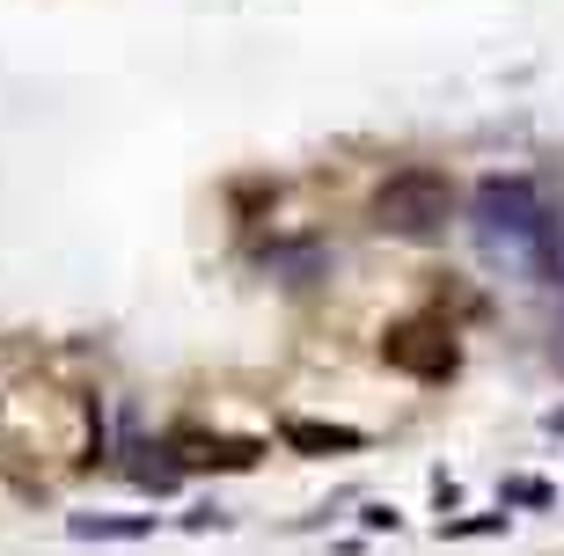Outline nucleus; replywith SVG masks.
Listing matches in <instances>:
<instances>
[{
	"mask_svg": "<svg viewBox=\"0 0 564 556\" xmlns=\"http://www.w3.org/2000/svg\"><path fill=\"white\" fill-rule=\"evenodd\" d=\"M469 235H477L484 264H499L506 279H528V286H550L557 279V220H550L543 190L528 176H491L469 198Z\"/></svg>",
	"mask_w": 564,
	"mask_h": 556,
	"instance_id": "f257e3e1",
	"label": "nucleus"
},
{
	"mask_svg": "<svg viewBox=\"0 0 564 556\" xmlns=\"http://www.w3.org/2000/svg\"><path fill=\"white\" fill-rule=\"evenodd\" d=\"M381 359L397 373H411V381H447L462 367V345L440 315H411V323H389L381 330Z\"/></svg>",
	"mask_w": 564,
	"mask_h": 556,
	"instance_id": "7ed1b4c3",
	"label": "nucleus"
},
{
	"mask_svg": "<svg viewBox=\"0 0 564 556\" xmlns=\"http://www.w3.org/2000/svg\"><path fill=\"white\" fill-rule=\"evenodd\" d=\"M447 220H455V184L440 168H397L375 190V227L397 242H433V235H447Z\"/></svg>",
	"mask_w": 564,
	"mask_h": 556,
	"instance_id": "f03ea898",
	"label": "nucleus"
},
{
	"mask_svg": "<svg viewBox=\"0 0 564 556\" xmlns=\"http://www.w3.org/2000/svg\"><path fill=\"white\" fill-rule=\"evenodd\" d=\"M176 469H257V439H206V433H184L176 439Z\"/></svg>",
	"mask_w": 564,
	"mask_h": 556,
	"instance_id": "20e7f679",
	"label": "nucleus"
},
{
	"mask_svg": "<svg viewBox=\"0 0 564 556\" xmlns=\"http://www.w3.org/2000/svg\"><path fill=\"white\" fill-rule=\"evenodd\" d=\"M74 535H147V520H74Z\"/></svg>",
	"mask_w": 564,
	"mask_h": 556,
	"instance_id": "423d86ee",
	"label": "nucleus"
},
{
	"mask_svg": "<svg viewBox=\"0 0 564 556\" xmlns=\"http://www.w3.org/2000/svg\"><path fill=\"white\" fill-rule=\"evenodd\" d=\"M359 425H308V417H286V447L293 454H352L359 447Z\"/></svg>",
	"mask_w": 564,
	"mask_h": 556,
	"instance_id": "39448f33",
	"label": "nucleus"
}]
</instances>
